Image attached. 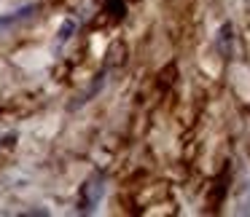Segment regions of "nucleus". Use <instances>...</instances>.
Returning a JSON list of instances; mask_svg holds the SVG:
<instances>
[{
    "instance_id": "f257e3e1",
    "label": "nucleus",
    "mask_w": 250,
    "mask_h": 217,
    "mask_svg": "<svg viewBox=\"0 0 250 217\" xmlns=\"http://www.w3.org/2000/svg\"><path fill=\"white\" fill-rule=\"evenodd\" d=\"M33 11H35V6H24V8H19V11H11V14H6V17H0V30L11 27V24L22 22V19H27Z\"/></svg>"
},
{
    "instance_id": "7ed1b4c3",
    "label": "nucleus",
    "mask_w": 250,
    "mask_h": 217,
    "mask_svg": "<svg viewBox=\"0 0 250 217\" xmlns=\"http://www.w3.org/2000/svg\"><path fill=\"white\" fill-rule=\"evenodd\" d=\"M76 33V22L73 19H65V24H62V30H60V43H65V40H70V35Z\"/></svg>"
},
{
    "instance_id": "f03ea898",
    "label": "nucleus",
    "mask_w": 250,
    "mask_h": 217,
    "mask_svg": "<svg viewBox=\"0 0 250 217\" xmlns=\"http://www.w3.org/2000/svg\"><path fill=\"white\" fill-rule=\"evenodd\" d=\"M100 193H103V185H97V180L86 182V188H83V206H86V209H92V206L97 204Z\"/></svg>"
}]
</instances>
